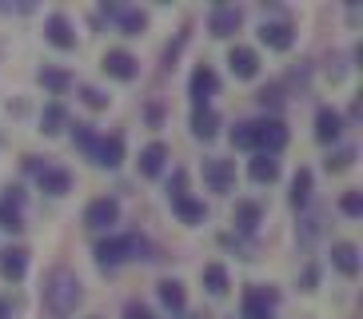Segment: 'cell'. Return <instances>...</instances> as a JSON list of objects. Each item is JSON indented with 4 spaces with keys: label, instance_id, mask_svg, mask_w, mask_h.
<instances>
[{
    "label": "cell",
    "instance_id": "obj_32",
    "mask_svg": "<svg viewBox=\"0 0 363 319\" xmlns=\"http://www.w3.org/2000/svg\"><path fill=\"white\" fill-rule=\"evenodd\" d=\"M340 208H343V216H352V220H355V216H363V196H359V191H343V196H340Z\"/></svg>",
    "mask_w": 363,
    "mask_h": 319
},
{
    "label": "cell",
    "instance_id": "obj_9",
    "mask_svg": "<svg viewBox=\"0 0 363 319\" xmlns=\"http://www.w3.org/2000/svg\"><path fill=\"white\" fill-rule=\"evenodd\" d=\"M192 100H196V108H208V100H212L216 92H220V76L212 72V68H208V64H200V68H196L192 72Z\"/></svg>",
    "mask_w": 363,
    "mask_h": 319
},
{
    "label": "cell",
    "instance_id": "obj_3",
    "mask_svg": "<svg viewBox=\"0 0 363 319\" xmlns=\"http://www.w3.org/2000/svg\"><path fill=\"white\" fill-rule=\"evenodd\" d=\"M148 244L140 240V235H112V240H100L96 244V264L104 267H120L124 259H148Z\"/></svg>",
    "mask_w": 363,
    "mask_h": 319
},
{
    "label": "cell",
    "instance_id": "obj_11",
    "mask_svg": "<svg viewBox=\"0 0 363 319\" xmlns=\"http://www.w3.org/2000/svg\"><path fill=\"white\" fill-rule=\"evenodd\" d=\"M228 68H232L235 80H252L259 72V56L256 48H244V44H235L232 52H228Z\"/></svg>",
    "mask_w": 363,
    "mask_h": 319
},
{
    "label": "cell",
    "instance_id": "obj_14",
    "mask_svg": "<svg viewBox=\"0 0 363 319\" xmlns=\"http://www.w3.org/2000/svg\"><path fill=\"white\" fill-rule=\"evenodd\" d=\"M100 168H120L124 164V136H104L96 140V152H92Z\"/></svg>",
    "mask_w": 363,
    "mask_h": 319
},
{
    "label": "cell",
    "instance_id": "obj_20",
    "mask_svg": "<svg viewBox=\"0 0 363 319\" xmlns=\"http://www.w3.org/2000/svg\"><path fill=\"white\" fill-rule=\"evenodd\" d=\"M220 132V116H216L212 108H196L192 112V136L196 140H216Z\"/></svg>",
    "mask_w": 363,
    "mask_h": 319
},
{
    "label": "cell",
    "instance_id": "obj_35",
    "mask_svg": "<svg viewBox=\"0 0 363 319\" xmlns=\"http://www.w3.org/2000/svg\"><path fill=\"white\" fill-rule=\"evenodd\" d=\"M184 188H188V172H176L168 184V196H184Z\"/></svg>",
    "mask_w": 363,
    "mask_h": 319
},
{
    "label": "cell",
    "instance_id": "obj_38",
    "mask_svg": "<svg viewBox=\"0 0 363 319\" xmlns=\"http://www.w3.org/2000/svg\"><path fill=\"white\" fill-rule=\"evenodd\" d=\"M0 319H12V299H0Z\"/></svg>",
    "mask_w": 363,
    "mask_h": 319
},
{
    "label": "cell",
    "instance_id": "obj_28",
    "mask_svg": "<svg viewBox=\"0 0 363 319\" xmlns=\"http://www.w3.org/2000/svg\"><path fill=\"white\" fill-rule=\"evenodd\" d=\"M116 21H120V28L128 32V36H140V32L148 28V16H144L140 9H120Z\"/></svg>",
    "mask_w": 363,
    "mask_h": 319
},
{
    "label": "cell",
    "instance_id": "obj_5",
    "mask_svg": "<svg viewBox=\"0 0 363 319\" xmlns=\"http://www.w3.org/2000/svg\"><path fill=\"white\" fill-rule=\"evenodd\" d=\"M116 220H120V203L112 200V196H100V200H92L84 208V223L92 232H104V228H112Z\"/></svg>",
    "mask_w": 363,
    "mask_h": 319
},
{
    "label": "cell",
    "instance_id": "obj_24",
    "mask_svg": "<svg viewBox=\"0 0 363 319\" xmlns=\"http://www.w3.org/2000/svg\"><path fill=\"white\" fill-rule=\"evenodd\" d=\"M160 299H164V308H172V311H184V303H188V291H184V284L180 279H160Z\"/></svg>",
    "mask_w": 363,
    "mask_h": 319
},
{
    "label": "cell",
    "instance_id": "obj_8",
    "mask_svg": "<svg viewBox=\"0 0 363 319\" xmlns=\"http://www.w3.org/2000/svg\"><path fill=\"white\" fill-rule=\"evenodd\" d=\"M203 184L212 191L235 188V160H203Z\"/></svg>",
    "mask_w": 363,
    "mask_h": 319
},
{
    "label": "cell",
    "instance_id": "obj_10",
    "mask_svg": "<svg viewBox=\"0 0 363 319\" xmlns=\"http://www.w3.org/2000/svg\"><path fill=\"white\" fill-rule=\"evenodd\" d=\"M259 40H264L272 52H288L291 44H296V32H291V24H284V21H264L259 24Z\"/></svg>",
    "mask_w": 363,
    "mask_h": 319
},
{
    "label": "cell",
    "instance_id": "obj_19",
    "mask_svg": "<svg viewBox=\"0 0 363 319\" xmlns=\"http://www.w3.org/2000/svg\"><path fill=\"white\" fill-rule=\"evenodd\" d=\"M172 212L180 216V223H203L208 208H203L200 200H192V196L184 191V196H172Z\"/></svg>",
    "mask_w": 363,
    "mask_h": 319
},
{
    "label": "cell",
    "instance_id": "obj_6",
    "mask_svg": "<svg viewBox=\"0 0 363 319\" xmlns=\"http://www.w3.org/2000/svg\"><path fill=\"white\" fill-rule=\"evenodd\" d=\"M276 299H279V291H272V287H247L244 291V319H272Z\"/></svg>",
    "mask_w": 363,
    "mask_h": 319
},
{
    "label": "cell",
    "instance_id": "obj_15",
    "mask_svg": "<svg viewBox=\"0 0 363 319\" xmlns=\"http://www.w3.org/2000/svg\"><path fill=\"white\" fill-rule=\"evenodd\" d=\"M36 184H40V191H48V196H65V191L72 188V172L68 168H40L36 172Z\"/></svg>",
    "mask_w": 363,
    "mask_h": 319
},
{
    "label": "cell",
    "instance_id": "obj_25",
    "mask_svg": "<svg viewBox=\"0 0 363 319\" xmlns=\"http://www.w3.org/2000/svg\"><path fill=\"white\" fill-rule=\"evenodd\" d=\"M44 88L52 96H60V92H68L72 88V72H65V68H40V76H36Z\"/></svg>",
    "mask_w": 363,
    "mask_h": 319
},
{
    "label": "cell",
    "instance_id": "obj_13",
    "mask_svg": "<svg viewBox=\"0 0 363 319\" xmlns=\"http://www.w3.org/2000/svg\"><path fill=\"white\" fill-rule=\"evenodd\" d=\"M44 36H48V44H56V48H72L76 44V32H72V24H68V16H60V12H52L48 21H44Z\"/></svg>",
    "mask_w": 363,
    "mask_h": 319
},
{
    "label": "cell",
    "instance_id": "obj_18",
    "mask_svg": "<svg viewBox=\"0 0 363 319\" xmlns=\"http://www.w3.org/2000/svg\"><path fill=\"white\" fill-rule=\"evenodd\" d=\"M331 264L340 267L347 279H355V276H359V247H355V244H335V247H331Z\"/></svg>",
    "mask_w": 363,
    "mask_h": 319
},
{
    "label": "cell",
    "instance_id": "obj_23",
    "mask_svg": "<svg viewBox=\"0 0 363 319\" xmlns=\"http://www.w3.org/2000/svg\"><path fill=\"white\" fill-rule=\"evenodd\" d=\"M65 124H68L65 104H60V100H52V104L44 108V116H40V132H44V136H60V132H65Z\"/></svg>",
    "mask_w": 363,
    "mask_h": 319
},
{
    "label": "cell",
    "instance_id": "obj_27",
    "mask_svg": "<svg viewBox=\"0 0 363 319\" xmlns=\"http://www.w3.org/2000/svg\"><path fill=\"white\" fill-rule=\"evenodd\" d=\"M203 287H208L212 296H224L228 291V267L224 264H208L203 267Z\"/></svg>",
    "mask_w": 363,
    "mask_h": 319
},
{
    "label": "cell",
    "instance_id": "obj_22",
    "mask_svg": "<svg viewBox=\"0 0 363 319\" xmlns=\"http://www.w3.org/2000/svg\"><path fill=\"white\" fill-rule=\"evenodd\" d=\"M247 176L256 184H276L279 180V160L276 156H256L252 164H247Z\"/></svg>",
    "mask_w": 363,
    "mask_h": 319
},
{
    "label": "cell",
    "instance_id": "obj_26",
    "mask_svg": "<svg viewBox=\"0 0 363 319\" xmlns=\"http://www.w3.org/2000/svg\"><path fill=\"white\" fill-rule=\"evenodd\" d=\"M291 208H303V203L311 200V168H299L296 180H291Z\"/></svg>",
    "mask_w": 363,
    "mask_h": 319
},
{
    "label": "cell",
    "instance_id": "obj_36",
    "mask_svg": "<svg viewBox=\"0 0 363 319\" xmlns=\"http://www.w3.org/2000/svg\"><path fill=\"white\" fill-rule=\"evenodd\" d=\"M124 319H156V315H152L144 303H128V308H124Z\"/></svg>",
    "mask_w": 363,
    "mask_h": 319
},
{
    "label": "cell",
    "instance_id": "obj_7",
    "mask_svg": "<svg viewBox=\"0 0 363 319\" xmlns=\"http://www.w3.org/2000/svg\"><path fill=\"white\" fill-rule=\"evenodd\" d=\"M100 68H104L112 80H136V76H140V60H136L132 52H124V48H112V52H104Z\"/></svg>",
    "mask_w": 363,
    "mask_h": 319
},
{
    "label": "cell",
    "instance_id": "obj_21",
    "mask_svg": "<svg viewBox=\"0 0 363 319\" xmlns=\"http://www.w3.org/2000/svg\"><path fill=\"white\" fill-rule=\"evenodd\" d=\"M259 216H264V208H259L256 200H240L235 203V212H232V223L240 228V232H256Z\"/></svg>",
    "mask_w": 363,
    "mask_h": 319
},
{
    "label": "cell",
    "instance_id": "obj_16",
    "mask_svg": "<svg viewBox=\"0 0 363 319\" xmlns=\"http://www.w3.org/2000/svg\"><path fill=\"white\" fill-rule=\"evenodd\" d=\"M340 132H343V116L335 108H320V116H315V140L331 144V140H340Z\"/></svg>",
    "mask_w": 363,
    "mask_h": 319
},
{
    "label": "cell",
    "instance_id": "obj_37",
    "mask_svg": "<svg viewBox=\"0 0 363 319\" xmlns=\"http://www.w3.org/2000/svg\"><path fill=\"white\" fill-rule=\"evenodd\" d=\"M315 279H320V272L308 267V272H303V291H315Z\"/></svg>",
    "mask_w": 363,
    "mask_h": 319
},
{
    "label": "cell",
    "instance_id": "obj_33",
    "mask_svg": "<svg viewBox=\"0 0 363 319\" xmlns=\"http://www.w3.org/2000/svg\"><path fill=\"white\" fill-rule=\"evenodd\" d=\"M80 100H84L88 108H96V112H100V108H108V96L100 92V88H92V84H84V88H80Z\"/></svg>",
    "mask_w": 363,
    "mask_h": 319
},
{
    "label": "cell",
    "instance_id": "obj_12",
    "mask_svg": "<svg viewBox=\"0 0 363 319\" xmlns=\"http://www.w3.org/2000/svg\"><path fill=\"white\" fill-rule=\"evenodd\" d=\"M24 272H28V247H9V252H0V279L21 284Z\"/></svg>",
    "mask_w": 363,
    "mask_h": 319
},
{
    "label": "cell",
    "instance_id": "obj_29",
    "mask_svg": "<svg viewBox=\"0 0 363 319\" xmlns=\"http://www.w3.org/2000/svg\"><path fill=\"white\" fill-rule=\"evenodd\" d=\"M72 144H76L80 152H88V156H92V152H96V132H92L88 124H76V132H72Z\"/></svg>",
    "mask_w": 363,
    "mask_h": 319
},
{
    "label": "cell",
    "instance_id": "obj_4",
    "mask_svg": "<svg viewBox=\"0 0 363 319\" xmlns=\"http://www.w3.org/2000/svg\"><path fill=\"white\" fill-rule=\"evenodd\" d=\"M244 24V12L235 9V4H216L212 16H208V32H212L216 40H228L232 32H240Z\"/></svg>",
    "mask_w": 363,
    "mask_h": 319
},
{
    "label": "cell",
    "instance_id": "obj_2",
    "mask_svg": "<svg viewBox=\"0 0 363 319\" xmlns=\"http://www.w3.org/2000/svg\"><path fill=\"white\" fill-rule=\"evenodd\" d=\"M44 303L56 311V315H72L76 303H80V279L68 267H52L48 279H44Z\"/></svg>",
    "mask_w": 363,
    "mask_h": 319
},
{
    "label": "cell",
    "instance_id": "obj_1",
    "mask_svg": "<svg viewBox=\"0 0 363 319\" xmlns=\"http://www.w3.org/2000/svg\"><path fill=\"white\" fill-rule=\"evenodd\" d=\"M232 148L259 152V156H276L288 148V128L284 120H247L232 128Z\"/></svg>",
    "mask_w": 363,
    "mask_h": 319
},
{
    "label": "cell",
    "instance_id": "obj_30",
    "mask_svg": "<svg viewBox=\"0 0 363 319\" xmlns=\"http://www.w3.org/2000/svg\"><path fill=\"white\" fill-rule=\"evenodd\" d=\"M352 164H355V148H340L335 156L323 160V168H328V172H347Z\"/></svg>",
    "mask_w": 363,
    "mask_h": 319
},
{
    "label": "cell",
    "instance_id": "obj_17",
    "mask_svg": "<svg viewBox=\"0 0 363 319\" xmlns=\"http://www.w3.org/2000/svg\"><path fill=\"white\" fill-rule=\"evenodd\" d=\"M136 164H140V176H148V180H152V176H160L164 164H168V148H164L160 140H156V144H148V148L140 152Z\"/></svg>",
    "mask_w": 363,
    "mask_h": 319
},
{
    "label": "cell",
    "instance_id": "obj_34",
    "mask_svg": "<svg viewBox=\"0 0 363 319\" xmlns=\"http://www.w3.org/2000/svg\"><path fill=\"white\" fill-rule=\"evenodd\" d=\"M259 104H272V108H279V104H284V92H279V88L276 84H272V88H264V92H259Z\"/></svg>",
    "mask_w": 363,
    "mask_h": 319
},
{
    "label": "cell",
    "instance_id": "obj_31",
    "mask_svg": "<svg viewBox=\"0 0 363 319\" xmlns=\"http://www.w3.org/2000/svg\"><path fill=\"white\" fill-rule=\"evenodd\" d=\"M0 228H4V232H21V228H24L21 208H9V203H0Z\"/></svg>",
    "mask_w": 363,
    "mask_h": 319
}]
</instances>
